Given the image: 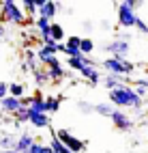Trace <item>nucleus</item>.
<instances>
[{
    "instance_id": "1",
    "label": "nucleus",
    "mask_w": 148,
    "mask_h": 153,
    "mask_svg": "<svg viewBox=\"0 0 148 153\" xmlns=\"http://www.w3.org/2000/svg\"><path fill=\"white\" fill-rule=\"evenodd\" d=\"M110 104L118 110H122V108H135V110H140L142 108V97L137 95V91L129 84H122V86H118L114 91H110Z\"/></svg>"
},
{
    "instance_id": "26",
    "label": "nucleus",
    "mask_w": 148,
    "mask_h": 153,
    "mask_svg": "<svg viewBox=\"0 0 148 153\" xmlns=\"http://www.w3.org/2000/svg\"><path fill=\"white\" fill-rule=\"evenodd\" d=\"M64 45L69 50H82V37H69Z\"/></svg>"
},
{
    "instance_id": "13",
    "label": "nucleus",
    "mask_w": 148,
    "mask_h": 153,
    "mask_svg": "<svg viewBox=\"0 0 148 153\" xmlns=\"http://www.w3.org/2000/svg\"><path fill=\"white\" fill-rule=\"evenodd\" d=\"M82 76H84V80H88V84H90V86H97L99 82H101L99 67H84L82 69Z\"/></svg>"
},
{
    "instance_id": "20",
    "label": "nucleus",
    "mask_w": 148,
    "mask_h": 153,
    "mask_svg": "<svg viewBox=\"0 0 148 153\" xmlns=\"http://www.w3.org/2000/svg\"><path fill=\"white\" fill-rule=\"evenodd\" d=\"M9 95L17 97V99H24V84L22 82H11L9 84Z\"/></svg>"
},
{
    "instance_id": "18",
    "label": "nucleus",
    "mask_w": 148,
    "mask_h": 153,
    "mask_svg": "<svg viewBox=\"0 0 148 153\" xmlns=\"http://www.w3.org/2000/svg\"><path fill=\"white\" fill-rule=\"evenodd\" d=\"M22 123H30V110H28L26 106L19 110L17 114H15V119H13V125H15L17 129H19V125H22Z\"/></svg>"
},
{
    "instance_id": "21",
    "label": "nucleus",
    "mask_w": 148,
    "mask_h": 153,
    "mask_svg": "<svg viewBox=\"0 0 148 153\" xmlns=\"http://www.w3.org/2000/svg\"><path fill=\"white\" fill-rule=\"evenodd\" d=\"M116 108L112 104H95V114H101V117H112V112Z\"/></svg>"
},
{
    "instance_id": "3",
    "label": "nucleus",
    "mask_w": 148,
    "mask_h": 153,
    "mask_svg": "<svg viewBox=\"0 0 148 153\" xmlns=\"http://www.w3.org/2000/svg\"><path fill=\"white\" fill-rule=\"evenodd\" d=\"M0 17L9 24H17V26L26 24V11L22 9V4L13 2V0H2L0 2Z\"/></svg>"
},
{
    "instance_id": "25",
    "label": "nucleus",
    "mask_w": 148,
    "mask_h": 153,
    "mask_svg": "<svg viewBox=\"0 0 148 153\" xmlns=\"http://www.w3.org/2000/svg\"><path fill=\"white\" fill-rule=\"evenodd\" d=\"M92 50H95V43H92V39H82V54L84 56H90L92 54Z\"/></svg>"
},
{
    "instance_id": "27",
    "label": "nucleus",
    "mask_w": 148,
    "mask_h": 153,
    "mask_svg": "<svg viewBox=\"0 0 148 153\" xmlns=\"http://www.w3.org/2000/svg\"><path fill=\"white\" fill-rule=\"evenodd\" d=\"M77 108H80L84 114H90V112H95V106L88 104V101H77Z\"/></svg>"
},
{
    "instance_id": "7",
    "label": "nucleus",
    "mask_w": 148,
    "mask_h": 153,
    "mask_svg": "<svg viewBox=\"0 0 148 153\" xmlns=\"http://www.w3.org/2000/svg\"><path fill=\"white\" fill-rule=\"evenodd\" d=\"M110 119H112L114 127H116V129H120V131H129V129L133 127V121L129 119V114H127L125 110H118V108H116V110L112 112V117H110Z\"/></svg>"
},
{
    "instance_id": "19",
    "label": "nucleus",
    "mask_w": 148,
    "mask_h": 153,
    "mask_svg": "<svg viewBox=\"0 0 148 153\" xmlns=\"http://www.w3.org/2000/svg\"><path fill=\"white\" fill-rule=\"evenodd\" d=\"M30 123L34 127H49V114H32L30 117Z\"/></svg>"
},
{
    "instance_id": "31",
    "label": "nucleus",
    "mask_w": 148,
    "mask_h": 153,
    "mask_svg": "<svg viewBox=\"0 0 148 153\" xmlns=\"http://www.w3.org/2000/svg\"><path fill=\"white\" fill-rule=\"evenodd\" d=\"M4 35H7V28H4V26H2V24H0V39H2V37H4Z\"/></svg>"
},
{
    "instance_id": "22",
    "label": "nucleus",
    "mask_w": 148,
    "mask_h": 153,
    "mask_svg": "<svg viewBox=\"0 0 148 153\" xmlns=\"http://www.w3.org/2000/svg\"><path fill=\"white\" fill-rule=\"evenodd\" d=\"M52 37H54V41L56 43H62L64 41V28L60 26V24H52Z\"/></svg>"
},
{
    "instance_id": "16",
    "label": "nucleus",
    "mask_w": 148,
    "mask_h": 153,
    "mask_svg": "<svg viewBox=\"0 0 148 153\" xmlns=\"http://www.w3.org/2000/svg\"><path fill=\"white\" fill-rule=\"evenodd\" d=\"M62 99H64L62 95H54V97L49 95V97H45V108H47V112H52V114H54V112H58Z\"/></svg>"
},
{
    "instance_id": "23",
    "label": "nucleus",
    "mask_w": 148,
    "mask_h": 153,
    "mask_svg": "<svg viewBox=\"0 0 148 153\" xmlns=\"http://www.w3.org/2000/svg\"><path fill=\"white\" fill-rule=\"evenodd\" d=\"M67 65H69V69L80 71V74H82V69L86 67V63H84V56H82V58H67Z\"/></svg>"
},
{
    "instance_id": "17",
    "label": "nucleus",
    "mask_w": 148,
    "mask_h": 153,
    "mask_svg": "<svg viewBox=\"0 0 148 153\" xmlns=\"http://www.w3.org/2000/svg\"><path fill=\"white\" fill-rule=\"evenodd\" d=\"M15 142H17V136H13V134L0 136V151H11V149H15Z\"/></svg>"
},
{
    "instance_id": "28",
    "label": "nucleus",
    "mask_w": 148,
    "mask_h": 153,
    "mask_svg": "<svg viewBox=\"0 0 148 153\" xmlns=\"http://www.w3.org/2000/svg\"><path fill=\"white\" fill-rule=\"evenodd\" d=\"M135 28H137V30H140V33H142V35H148V24L144 22V19H142V17H140V19H137V24H135Z\"/></svg>"
},
{
    "instance_id": "24",
    "label": "nucleus",
    "mask_w": 148,
    "mask_h": 153,
    "mask_svg": "<svg viewBox=\"0 0 148 153\" xmlns=\"http://www.w3.org/2000/svg\"><path fill=\"white\" fill-rule=\"evenodd\" d=\"M28 153H54V149L49 147V145H43V142H34L32 149L28 151Z\"/></svg>"
},
{
    "instance_id": "12",
    "label": "nucleus",
    "mask_w": 148,
    "mask_h": 153,
    "mask_svg": "<svg viewBox=\"0 0 148 153\" xmlns=\"http://www.w3.org/2000/svg\"><path fill=\"white\" fill-rule=\"evenodd\" d=\"M58 2H49V0H45V2L41 4V9H39V17H45V19H49L52 22L54 19V15L58 13Z\"/></svg>"
},
{
    "instance_id": "9",
    "label": "nucleus",
    "mask_w": 148,
    "mask_h": 153,
    "mask_svg": "<svg viewBox=\"0 0 148 153\" xmlns=\"http://www.w3.org/2000/svg\"><path fill=\"white\" fill-rule=\"evenodd\" d=\"M24 108V104H22V99H17V97H4V99H0V110L2 112H7V114H17L19 110Z\"/></svg>"
},
{
    "instance_id": "11",
    "label": "nucleus",
    "mask_w": 148,
    "mask_h": 153,
    "mask_svg": "<svg viewBox=\"0 0 148 153\" xmlns=\"http://www.w3.org/2000/svg\"><path fill=\"white\" fill-rule=\"evenodd\" d=\"M47 74H49V80H52V82H60V80L67 76V71H64V67H62V63L60 60H56V63H52L47 67Z\"/></svg>"
},
{
    "instance_id": "6",
    "label": "nucleus",
    "mask_w": 148,
    "mask_h": 153,
    "mask_svg": "<svg viewBox=\"0 0 148 153\" xmlns=\"http://www.w3.org/2000/svg\"><path fill=\"white\" fill-rule=\"evenodd\" d=\"M22 104L30 110V117L32 114H47V108H45V97L41 93H34L30 97H24Z\"/></svg>"
},
{
    "instance_id": "15",
    "label": "nucleus",
    "mask_w": 148,
    "mask_h": 153,
    "mask_svg": "<svg viewBox=\"0 0 148 153\" xmlns=\"http://www.w3.org/2000/svg\"><path fill=\"white\" fill-rule=\"evenodd\" d=\"M32 78H34V84L37 86H45L47 82H49V74H47V69H34L32 71Z\"/></svg>"
},
{
    "instance_id": "5",
    "label": "nucleus",
    "mask_w": 148,
    "mask_h": 153,
    "mask_svg": "<svg viewBox=\"0 0 148 153\" xmlns=\"http://www.w3.org/2000/svg\"><path fill=\"white\" fill-rule=\"evenodd\" d=\"M54 134L58 136V140H60L69 151H73V153H82V151L86 149V142H84L82 138L73 136L69 129H54Z\"/></svg>"
},
{
    "instance_id": "2",
    "label": "nucleus",
    "mask_w": 148,
    "mask_h": 153,
    "mask_svg": "<svg viewBox=\"0 0 148 153\" xmlns=\"http://www.w3.org/2000/svg\"><path fill=\"white\" fill-rule=\"evenodd\" d=\"M142 2H135V0H125V2H118L116 4V15H118V26L122 28H135L137 24V13L135 9L140 7Z\"/></svg>"
},
{
    "instance_id": "32",
    "label": "nucleus",
    "mask_w": 148,
    "mask_h": 153,
    "mask_svg": "<svg viewBox=\"0 0 148 153\" xmlns=\"http://www.w3.org/2000/svg\"><path fill=\"white\" fill-rule=\"evenodd\" d=\"M0 153H19V151H15V149H11V151H0Z\"/></svg>"
},
{
    "instance_id": "10",
    "label": "nucleus",
    "mask_w": 148,
    "mask_h": 153,
    "mask_svg": "<svg viewBox=\"0 0 148 153\" xmlns=\"http://www.w3.org/2000/svg\"><path fill=\"white\" fill-rule=\"evenodd\" d=\"M34 136L32 134H28V131H24V134H19L17 136V142H15V151H19V153H28L32 149V145H34Z\"/></svg>"
},
{
    "instance_id": "4",
    "label": "nucleus",
    "mask_w": 148,
    "mask_h": 153,
    "mask_svg": "<svg viewBox=\"0 0 148 153\" xmlns=\"http://www.w3.org/2000/svg\"><path fill=\"white\" fill-rule=\"evenodd\" d=\"M103 69H105L110 76L129 78V76L133 74L135 65H133V63H129L127 58H114V56H110V58H105V60H103Z\"/></svg>"
},
{
    "instance_id": "8",
    "label": "nucleus",
    "mask_w": 148,
    "mask_h": 153,
    "mask_svg": "<svg viewBox=\"0 0 148 153\" xmlns=\"http://www.w3.org/2000/svg\"><path fill=\"white\" fill-rule=\"evenodd\" d=\"M105 50H107L114 58H127V56H129V52H131V45L127 43V41H122V39H114L110 45H105Z\"/></svg>"
},
{
    "instance_id": "30",
    "label": "nucleus",
    "mask_w": 148,
    "mask_h": 153,
    "mask_svg": "<svg viewBox=\"0 0 148 153\" xmlns=\"http://www.w3.org/2000/svg\"><path fill=\"white\" fill-rule=\"evenodd\" d=\"M135 82H137V84H142V86L148 91V78H144V80H135Z\"/></svg>"
},
{
    "instance_id": "14",
    "label": "nucleus",
    "mask_w": 148,
    "mask_h": 153,
    "mask_svg": "<svg viewBox=\"0 0 148 153\" xmlns=\"http://www.w3.org/2000/svg\"><path fill=\"white\" fill-rule=\"evenodd\" d=\"M129 82V78H120V76H110L107 74L105 78H103V84L110 88V91H114V88H118V86H122V84H127Z\"/></svg>"
},
{
    "instance_id": "29",
    "label": "nucleus",
    "mask_w": 148,
    "mask_h": 153,
    "mask_svg": "<svg viewBox=\"0 0 148 153\" xmlns=\"http://www.w3.org/2000/svg\"><path fill=\"white\" fill-rule=\"evenodd\" d=\"M9 97V84L7 82H0V99Z\"/></svg>"
}]
</instances>
